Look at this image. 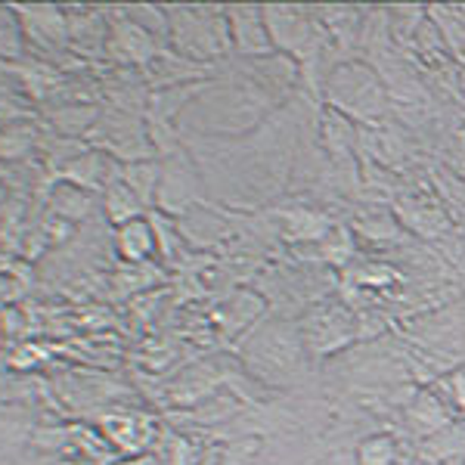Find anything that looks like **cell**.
Masks as SVG:
<instances>
[{"label": "cell", "mask_w": 465, "mask_h": 465, "mask_svg": "<svg viewBox=\"0 0 465 465\" xmlns=\"http://www.w3.org/2000/svg\"><path fill=\"white\" fill-rule=\"evenodd\" d=\"M109 208H112V217H115V221H127V217L137 214V202L131 199V193H127L124 186H118V193H112Z\"/></svg>", "instance_id": "7a4b0ae2"}, {"label": "cell", "mask_w": 465, "mask_h": 465, "mask_svg": "<svg viewBox=\"0 0 465 465\" xmlns=\"http://www.w3.org/2000/svg\"><path fill=\"white\" fill-rule=\"evenodd\" d=\"M360 453H363V465H385L391 460V444L388 440H370Z\"/></svg>", "instance_id": "3957f363"}, {"label": "cell", "mask_w": 465, "mask_h": 465, "mask_svg": "<svg viewBox=\"0 0 465 465\" xmlns=\"http://www.w3.org/2000/svg\"><path fill=\"white\" fill-rule=\"evenodd\" d=\"M122 252L127 258H143L149 252V227L140 221L127 223L124 232H122Z\"/></svg>", "instance_id": "6da1fadb"}, {"label": "cell", "mask_w": 465, "mask_h": 465, "mask_svg": "<svg viewBox=\"0 0 465 465\" xmlns=\"http://www.w3.org/2000/svg\"><path fill=\"white\" fill-rule=\"evenodd\" d=\"M456 394H460V403H462V407H465V379H460V381H456Z\"/></svg>", "instance_id": "277c9868"}]
</instances>
